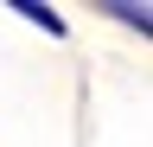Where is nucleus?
I'll list each match as a JSON object with an SVG mask.
<instances>
[{"mask_svg": "<svg viewBox=\"0 0 153 147\" xmlns=\"http://www.w3.org/2000/svg\"><path fill=\"white\" fill-rule=\"evenodd\" d=\"M13 13H26V19H38V26H45V32H64V19H57V13L51 7H38V0H19V7Z\"/></svg>", "mask_w": 153, "mask_h": 147, "instance_id": "f257e3e1", "label": "nucleus"}, {"mask_svg": "<svg viewBox=\"0 0 153 147\" xmlns=\"http://www.w3.org/2000/svg\"><path fill=\"white\" fill-rule=\"evenodd\" d=\"M102 13H115L121 26H140V32H147V7H121V0H115V7H102Z\"/></svg>", "mask_w": 153, "mask_h": 147, "instance_id": "f03ea898", "label": "nucleus"}]
</instances>
